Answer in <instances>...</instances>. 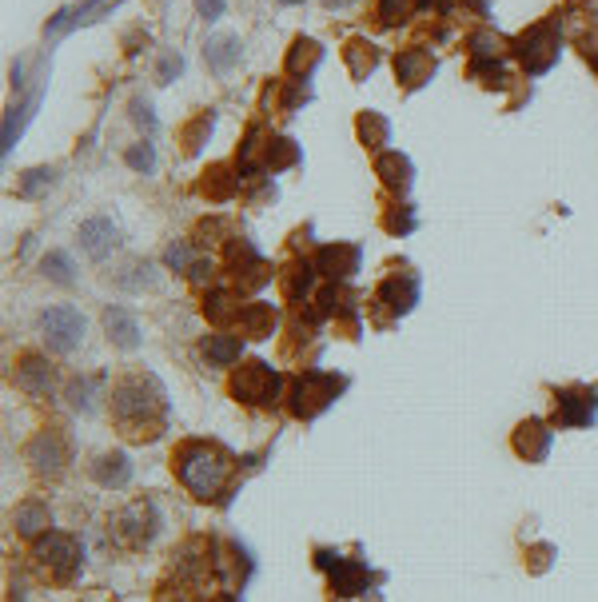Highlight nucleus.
I'll list each match as a JSON object with an SVG mask.
<instances>
[{
	"label": "nucleus",
	"mask_w": 598,
	"mask_h": 602,
	"mask_svg": "<svg viewBox=\"0 0 598 602\" xmlns=\"http://www.w3.org/2000/svg\"><path fill=\"white\" fill-rule=\"evenodd\" d=\"M112 419L124 439L152 443L168 431V395L156 375L132 371L112 387Z\"/></svg>",
	"instance_id": "1"
},
{
	"label": "nucleus",
	"mask_w": 598,
	"mask_h": 602,
	"mask_svg": "<svg viewBox=\"0 0 598 602\" xmlns=\"http://www.w3.org/2000/svg\"><path fill=\"white\" fill-rule=\"evenodd\" d=\"M172 467L180 475V483L200 499V503H216L224 499V491L236 479V459L220 447V443H180V451L172 455Z\"/></svg>",
	"instance_id": "2"
},
{
	"label": "nucleus",
	"mask_w": 598,
	"mask_h": 602,
	"mask_svg": "<svg viewBox=\"0 0 598 602\" xmlns=\"http://www.w3.org/2000/svg\"><path fill=\"white\" fill-rule=\"evenodd\" d=\"M160 527H164V519H160L156 503L152 499H136L112 519V539L120 547H128V551H140V547H148L160 535Z\"/></svg>",
	"instance_id": "3"
},
{
	"label": "nucleus",
	"mask_w": 598,
	"mask_h": 602,
	"mask_svg": "<svg viewBox=\"0 0 598 602\" xmlns=\"http://www.w3.org/2000/svg\"><path fill=\"white\" fill-rule=\"evenodd\" d=\"M32 559H36V571L48 579V583H72L76 579V571H80V547H76V539L72 535H56V531H48L40 543H36V551H32Z\"/></svg>",
	"instance_id": "4"
},
{
	"label": "nucleus",
	"mask_w": 598,
	"mask_h": 602,
	"mask_svg": "<svg viewBox=\"0 0 598 602\" xmlns=\"http://www.w3.org/2000/svg\"><path fill=\"white\" fill-rule=\"evenodd\" d=\"M347 387L343 375H327V371H303L292 383V415L296 419H315L323 407H331V399Z\"/></svg>",
	"instance_id": "5"
},
{
	"label": "nucleus",
	"mask_w": 598,
	"mask_h": 602,
	"mask_svg": "<svg viewBox=\"0 0 598 602\" xmlns=\"http://www.w3.org/2000/svg\"><path fill=\"white\" fill-rule=\"evenodd\" d=\"M228 387H232V395H236L240 403H248V407H272L276 395H280V375H276L268 363L252 359V363H244V367L232 375Z\"/></svg>",
	"instance_id": "6"
},
{
	"label": "nucleus",
	"mask_w": 598,
	"mask_h": 602,
	"mask_svg": "<svg viewBox=\"0 0 598 602\" xmlns=\"http://www.w3.org/2000/svg\"><path fill=\"white\" fill-rule=\"evenodd\" d=\"M515 52H519V60H523V68H527L531 76L547 72V68L559 60V24H555V20H543V24L527 28V32L515 40Z\"/></svg>",
	"instance_id": "7"
},
{
	"label": "nucleus",
	"mask_w": 598,
	"mask_h": 602,
	"mask_svg": "<svg viewBox=\"0 0 598 602\" xmlns=\"http://www.w3.org/2000/svg\"><path fill=\"white\" fill-rule=\"evenodd\" d=\"M40 327H44L48 347H52V351H60V355L76 351V347H80V339H84V315H80L76 307H68V303L48 307V311L40 315Z\"/></svg>",
	"instance_id": "8"
},
{
	"label": "nucleus",
	"mask_w": 598,
	"mask_h": 602,
	"mask_svg": "<svg viewBox=\"0 0 598 602\" xmlns=\"http://www.w3.org/2000/svg\"><path fill=\"white\" fill-rule=\"evenodd\" d=\"M28 463L40 471V475H60L72 459V447H68V435L60 427H44L32 443H28Z\"/></svg>",
	"instance_id": "9"
},
{
	"label": "nucleus",
	"mask_w": 598,
	"mask_h": 602,
	"mask_svg": "<svg viewBox=\"0 0 598 602\" xmlns=\"http://www.w3.org/2000/svg\"><path fill=\"white\" fill-rule=\"evenodd\" d=\"M598 395L591 387H567L555 395V427H587L595 423Z\"/></svg>",
	"instance_id": "10"
},
{
	"label": "nucleus",
	"mask_w": 598,
	"mask_h": 602,
	"mask_svg": "<svg viewBox=\"0 0 598 602\" xmlns=\"http://www.w3.org/2000/svg\"><path fill=\"white\" fill-rule=\"evenodd\" d=\"M415 300H419V276H415V272H391V276L379 284V292H375V303H387L395 315L411 311Z\"/></svg>",
	"instance_id": "11"
},
{
	"label": "nucleus",
	"mask_w": 598,
	"mask_h": 602,
	"mask_svg": "<svg viewBox=\"0 0 598 602\" xmlns=\"http://www.w3.org/2000/svg\"><path fill=\"white\" fill-rule=\"evenodd\" d=\"M116 244H120V232H116V224L108 216H92V220L80 224V248L92 260H108Z\"/></svg>",
	"instance_id": "12"
},
{
	"label": "nucleus",
	"mask_w": 598,
	"mask_h": 602,
	"mask_svg": "<svg viewBox=\"0 0 598 602\" xmlns=\"http://www.w3.org/2000/svg\"><path fill=\"white\" fill-rule=\"evenodd\" d=\"M431 76H435V60L427 48H403L395 56V80L403 88H423Z\"/></svg>",
	"instance_id": "13"
},
{
	"label": "nucleus",
	"mask_w": 598,
	"mask_h": 602,
	"mask_svg": "<svg viewBox=\"0 0 598 602\" xmlns=\"http://www.w3.org/2000/svg\"><path fill=\"white\" fill-rule=\"evenodd\" d=\"M16 387L20 391H28V395H48L52 387H56V375H52V367H48V359H40V355H20V363H16Z\"/></svg>",
	"instance_id": "14"
},
{
	"label": "nucleus",
	"mask_w": 598,
	"mask_h": 602,
	"mask_svg": "<svg viewBox=\"0 0 598 602\" xmlns=\"http://www.w3.org/2000/svg\"><path fill=\"white\" fill-rule=\"evenodd\" d=\"M551 439H555V431H551L543 419H527V423H519V431H515V451H519L527 463H543L547 451H551Z\"/></svg>",
	"instance_id": "15"
},
{
	"label": "nucleus",
	"mask_w": 598,
	"mask_h": 602,
	"mask_svg": "<svg viewBox=\"0 0 598 602\" xmlns=\"http://www.w3.org/2000/svg\"><path fill=\"white\" fill-rule=\"evenodd\" d=\"M315 268L331 280H347L359 272V248L355 244H327V248H319Z\"/></svg>",
	"instance_id": "16"
},
{
	"label": "nucleus",
	"mask_w": 598,
	"mask_h": 602,
	"mask_svg": "<svg viewBox=\"0 0 598 602\" xmlns=\"http://www.w3.org/2000/svg\"><path fill=\"white\" fill-rule=\"evenodd\" d=\"M240 56H244V44H240V36H236V32L212 36V40H208V48H204V64H208L216 76L232 72V68L240 64Z\"/></svg>",
	"instance_id": "17"
},
{
	"label": "nucleus",
	"mask_w": 598,
	"mask_h": 602,
	"mask_svg": "<svg viewBox=\"0 0 598 602\" xmlns=\"http://www.w3.org/2000/svg\"><path fill=\"white\" fill-rule=\"evenodd\" d=\"M319 563L323 567H331V587H335V595H359L363 587H367V567L363 563H351V559H335L331 563V555H319Z\"/></svg>",
	"instance_id": "18"
},
{
	"label": "nucleus",
	"mask_w": 598,
	"mask_h": 602,
	"mask_svg": "<svg viewBox=\"0 0 598 602\" xmlns=\"http://www.w3.org/2000/svg\"><path fill=\"white\" fill-rule=\"evenodd\" d=\"M104 331H108V339H112L116 347H124V351L140 347V323H136V315L124 311V307H108V311H104Z\"/></svg>",
	"instance_id": "19"
},
{
	"label": "nucleus",
	"mask_w": 598,
	"mask_h": 602,
	"mask_svg": "<svg viewBox=\"0 0 598 602\" xmlns=\"http://www.w3.org/2000/svg\"><path fill=\"white\" fill-rule=\"evenodd\" d=\"M343 60H347V68H351V76H355V80H367V76L375 72V64H379V48H375L371 40L355 36V40H347Z\"/></svg>",
	"instance_id": "20"
},
{
	"label": "nucleus",
	"mask_w": 598,
	"mask_h": 602,
	"mask_svg": "<svg viewBox=\"0 0 598 602\" xmlns=\"http://www.w3.org/2000/svg\"><path fill=\"white\" fill-rule=\"evenodd\" d=\"M375 172L383 176V184L391 188V192H407L411 188V160L407 156H399V152H383L379 160H375Z\"/></svg>",
	"instance_id": "21"
},
{
	"label": "nucleus",
	"mask_w": 598,
	"mask_h": 602,
	"mask_svg": "<svg viewBox=\"0 0 598 602\" xmlns=\"http://www.w3.org/2000/svg\"><path fill=\"white\" fill-rule=\"evenodd\" d=\"M240 327H244V335H252V339H268L272 331H276V311H272V303H248L244 311H240V319H236Z\"/></svg>",
	"instance_id": "22"
},
{
	"label": "nucleus",
	"mask_w": 598,
	"mask_h": 602,
	"mask_svg": "<svg viewBox=\"0 0 598 602\" xmlns=\"http://www.w3.org/2000/svg\"><path fill=\"white\" fill-rule=\"evenodd\" d=\"M92 475H96V483L100 487H128V479H132V463H128V455H100L96 459V467H92Z\"/></svg>",
	"instance_id": "23"
},
{
	"label": "nucleus",
	"mask_w": 598,
	"mask_h": 602,
	"mask_svg": "<svg viewBox=\"0 0 598 602\" xmlns=\"http://www.w3.org/2000/svg\"><path fill=\"white\" fill-rule=\"evenodd\" d=\"M240 351H244L240 335H224V331H216V335H208V339H204V355H208L216 367H232V363L240 359Z\"/></svg>",
	"instance_id": "24"
},
{
	"label": "nucleus",
	"mask_w": 598,
	"mask_h": 602,
	"mask_svg": "<svg viewBox=\"0 0 598 602\" xmlns=\"http://www.w3.org/2000/svg\"><path fill=\"white\" fill-rule=\"evenodd\" d=\"M319 60H323V48H319L315 40H307V36H299L296 44H292V52H288V68L296 72L299 80H307Z\"/></svg>",
	"instance_id": "25"
},
{
	"label": "nucleus",
	"mask_w": 598,
	"mask_h": 602,
	"mask_svg": "<svg viewBox=\"0 0 598 602\" xmlns=\"http://www.w3.org/2000/svg\"><path fill=\"white\" fill-rule=\"evenodd\" d=\"M52 527V515H48V507L44 503H24V507H16V531L20 535H40V531H48Z\"/></svg>",
	"instance_id": "26"
},
{
	"label": "nucleus",
	"mask_w": 598,
	"mask_h": 602,
	"mask_svg": "<svg viewBox=\"0 0 598 602\" xmlns=\"http://www.w3.org/2000/svg\"><path fill=\"white\" fill-rule=\"evenodd\" d=\"M236 184H240V176H232V168L216 164V168L208 172V180H204V196H208V200H228V196L236 192Z\"/></svg>",
	"instance_id": "27"
},
{
	"label": "nucleus",
	"mask_w": 598,
	"mask_h": 602,
	"mask_svg": "<svg viewBox=\"0 0 598 602\" xmlns=\"http://www.w3.org/2000/svg\"><path fill=\"white\" fill-rule=\"evenodd\" d=\"M152 264L148 260H132L124 272H116V288H124V292H140V288H152Z\"/></svg>",
	"instance_id": "28"
},
{
	"label": "nucleus",
	"mask_w": 598,
	"mask_h": 602,
	"mask_svg": "<svg viewBox=\"0 0 598 602\" xmlns=\"http://www.w3.org/2000/svg\"><path fill=\"white\" fill-rule=\"evenodd\" d=\"M387 136H391V124H387L379 112H363V116H359V140H363L367 148L387 144Z\"/></svg>",
	"instance_id": "29"
},
{
	"label": "nucleus",
	"mask_w": 598,
	"mask_h": 602,
	"mask_svg": "<svg viewBox=\"0 0 598 602\" xmlns=\"http://www.w3.org/2000/svg\"><path fill=\"white\" fill-rule=\"evenodd\" d=\"M311 280H315V272H311V264H292L288 272H284V296L292 303H299L307 296V288H311Z\"/></svg>",
	"instance_id": "30"
},
{
	"label": "nucleus",
	"mask_w": 598,
	"mask_h": 602,
	"mask_svg": "<svg viewBox=\"0 0 598 602\" xmlns=\"http://www.w3.org/2000/svg\"><path fill=\"white\" fill-rule=\"evenodd\" d=\"M40 268H44V276H48L52 284H64V288H68V284L76 280V276H72V256H68V252H48V256L40 260Z\"/></svg>",
	"instance_id": "31"
},
{
	"label": "nucleus",
	"mask_w": 598,
	"mask_h": 602,
	"mask_svg": "<svg viewBox=\"0 0 598 602\" xmlns=\"http://www.w3.org/2000/svg\"><path fill=\"white\" fill-rule=\"evenodd\" d=\"M264 164L276 172V168H288V164H299V148L292 140H268V152H264Z\"/></svg>",
	"instance_id": "32"
},
{
	"label": "nucleus",
	"mask_w": 598,
	"mask_h": 602,
	"mask_svg": "<svg viewBox=\"0 0 598 602\" xmlns=\"http://www.w3.org/2000/svg\"><path fill=\"white\" fill-rule=\"evenodd\" d=\"M212 124H216V116H212V112H200V116L184 128V152H196V148H200V140L212 132Z\"/></svg>",
	"instance_id": "33"
},
{
	"label": "nucleus",
	"mask_w": 598,
	"mask_h": 602,
	"mask_svg": "<svg viewBox=\"0 0 598 602\" xmlns=\"http://www.w3.org/2000/svg\"><path fill=\"white\" fill-rule=\"evenodd\" d=\"M411 8H415V0H379V24H399V20H407L411 16Z\"/></svg>",
	"instance_id": "34"
},
{
	"label": "nucleus",
	"mask_w": 598,
	"mask_h": 602,
	"mask_svg": "<svg viewBox=\"0 0 598 602\" xmlns=\"http://www.w3.org/2000/svg\"><path fill=\"white\" fill-rule=\"evenodd\" d=\"M92 379H72L68 383V403L76 407V411H92Z\"/></svg>",
	"instance_id": "35"
},
{
	"label": "nucleus",
	"mask_w": 598,
	"mask_h": 602,
	"mask_svg": "<svg viewBox=\"0 0 598 602\" xmlns=\"http://www.w3.org/2000/svg\"><path fill=\"white\" fill-rule=\"evenodd\" d=\"M128 168H136V172H152L156 168V152H152V144H132L128 148Z\"/></svg>",
	"instance_id": "36"
},
{
	"label": "nucleus",
	"mask_w": 598,
	"mask_h": 602,
	"mask_svg": "<svg viewBox=\"0 0 598 602\" xmlns=\"http://www.w3.org/2000/svg\"><path fill=\"white\" fill-rule=\"evenodd\" d=\"M383 228H387V232H399V236H403V232H411V228H415V212H411V204L391 208V212H387V220H383Z\"/></svg>",
	"instance_id": "37"
},
{
	"label": "nucleus",
	"mask_w": 598,
	"mask_h": 602,
	"mask_svg": "<svg viewBox=\"0 0 598 602\" xmlns=\"http://www.w3.org/2000/svg\"><path fill=\"white\" fill-rule=\"evenodd\" d=\"M52 176H56L52 168H36V172H28V176L20 180V196H36L44 184H52Z\"/></svg>",
	"instance_id": "38"
},
{
	"label": "nucleus",
	"mask_w": 598,
	"mask_h": 602,
	"mask_svg": "<svg viewBox=\"0 0 598 602\" xmlns=\"http://www.w3.org/2000/svg\"><path fill=\"white\" fill-rule=\"evenodd\" d=\"M132 120H136L144 132H156V112H152V104H148V100H140V96L132 100Z\"/></svg>",
	"instance_id": "39"
},
{
	"label": "nucleus",
	"mask_w": 598,
	"mask_h": 602,
	"mask_svg": "<svg viewBox=\"0 0 598 602\" xmlns=\"http://www.w3.org/2000/svg\"><path fill=\"white\" fill-rule=\"evenodd\" d=\"M164 260H168V268H176V272H184V268L192 264V252H188V244H172Z\"/></svg>",
	"instance_id": "40"
},
{
	"label": "nucleus",
	"mask_w": 598,
	"mask_h": 602,
	"mask_svg": "<svg viewBox=\"0 0 598 602\" xmlns=\"http://www.w3.org/2000/svg\"><path fill=\"white\" fill-rule=\"evenodd\" d=\"M180 68H184V60H180V56H172V52H168V56H164V60H160V80H164V84H168V80H172V76H180Z\"/></svg>",
	"instance_id": "41"
},
{
	"label": "nucleus",
	"mask_w": 598,
	"mask_h": 602,
	"mask_svg": "<svg viewBox=\"0 0 598 602\" xmlns=\"http://www.w3.org/2000/svg\"><path fill=\"white\" fill-rule=\"evenodd\" d=\"M196 8H200L204 20H220L224 16V0H196Z\"/></svg>",
	"instance_id": "42"
},
{
	"label": "nucleus",
	"mask_w": 598,
	"mask_h": 602,
	"mask_svg": "<svg viewBox=\"0 0 598 602\" xmlns=\"http://www.w3.org/2000/svg\"><path fill=\"white\" fill-rule=\"evenodd\" d=\"M327 8H343V4H351V0H323Z\"/></svg>",
	"instance_id": "43"
},
{
	"label": "nucleus",
	"mask_w": 598,
	"mask_h": 602,
	"mask_svg": "<svg viewBox=\"0 0 598 602\" xmlns=\"http://www.w3.org/2000/svg\"><path fill=\"white\" fill-rule=\"evenodd\" d=\"M280 4H303V0H280Z\"/></svg>",
	"instance_id": "44"
}]
</instances>
